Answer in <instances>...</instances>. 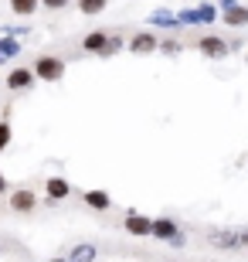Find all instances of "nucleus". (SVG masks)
I'll use <instances>...</instances> for the list:
<instances>
[{
  "mask_svg": "<svg viewBox=\"0 0 248 262\" xmlns=\"http://www.w3.org/2000/svg\"><path fill=\"white\" fill-rule=\"evenodd\" d=\"M208 245L224 249V252L248 249V228H214V232H208Z\"/></svg>",
  "mask_w": 248,
  "mask_h": 262,
  "instance_id": "f257e3e1",
  "label": "nucleus"
},
{
  "mask_svg": "<svg viewBox=\"0 0 248 262\" xmlns=\"http://www.w3.org/2000/svg\"><path fill=\"white\" fill-rule=\"evenodd\" d=\"M34 75H38L41 82H61V78H65V61L58 58V55H41V58L34 61Z\"/></svg>",
  "mask_w": 248,
  "mask_h": 262,
  "instance_id": "f03ea898",
  "label": "nucleus"
},
{
  "mask_svg": "<svg viewBox=\"0 0 248 262\" xmlns=\"http://www.w3.org/2000/svg\"><path fill=\"white\" fill-rule=\"evenodd\" d=\"M218 7H221V20L228 28H245L248 24V7H241L238 0H218Z\"/></svg>",
  "mask_w": 248,
  "mask_h": 262,
  "instance_id": "7ed1b4c3",
  "label": "nucleus"
},
{
  "mask_svg": "<svg viewBox=\"0 0 248 262\" xmlns=\"http://www.w3.org/2000/svg\"><path fill=\"white\" fill-rule=\"evenodd\" d=\"M126 48L133 51V55H153V51H160V38L153 31H140V34H133V38L126 41Z\"/></svg>",
  "mask_w": 248,
  "mask_h": 262,
  "instance_id": "20e7f679",
  "label": "nucleus"
},
{
  "mask_svg": "<svg viewBox=\"0 0 248 262\" xmlns=\"http://www.w3.org/2000/svg\"><path fill=\"white\" fill-rule=\"evenodd\" d=\"M123 228L129 235H136V238H150L153 235V218H146V214H140V211H129L123 218Z\"/></svg>",
  "mask_w": 248,
  "mask_h": 262,
  "instance_id": "39448f33",
  "label": "nucleus"
},
{
  "mask_svg": "<svg viewBox=\"0 0 248 262\" xmlns=\"http://www.w3.org/2000/svg\"><path fill=\"white\" fill-rule=\"evenodd\" d=\"M197 51L208 55V58H224V55L231 51V45L224 38H218V34H204V38L197 41Z\"/></svg>",
  "mask_w": 248,
  "mask_h": 262,
  "instance_id": "423d86ee",
  "label": "nucleus"
},
{
  "mask_svg": "<svg viewBox=\"0 0 248 262\" xmlns=\"http://www.w3.org/2000/svg\"><path fill=\"white\" fill-rule=\"evenodd\" d=\"M34 68H14V72H7V89L10 92H24V89L34 85Z\"/></svg>",
  "mask_w": 248,
  "mask_h": 262,
  "instance_id": "0eeeda50",
  "label": "nucleus"
},
{
  "mask_svg": "<svg viewBox=\"0 0 248 262\" xmlns=\"http://www.w3.org/2000/svg\"><path fill=\"white\" fill-rule=\"evenodd\" d=\"M181 235V225L173 222V218H153V238H160V242H173Z\"/></svg>",
  "mask_w": 248,
  "mask_h": 262,
  "instance_id": "6e6552de",
  "label": "nucleus"
},
{
  "mask_svg": "<svg viewBox=\"0 0 248 262\" xmlns=\"http://www.w3.org/2000/svg\"><path fill=\"white\" fill-rule=\"evenodd\" d=\"M10 208H14L17 214H28V211H34V208H38V198H34V191L20 187V191H14V194H10Z\"/></svg>",
  "mask_w": 248,
  "mask_h": 262,
  "instance_id": "1a4fd4ad",
  "label": "nucleus"
},
{
  "mask_svg": "<svg viewBox=\"0 0 248 262\" xmlns=\"http://www.w3.org/2000/svg\"><path fill=\"white\" fill-rule=\"evenodd\" d=\"M44 194H48V201H65L72 194V184L65 177H51V181H44Z\"/></svg>",
  "mask_w": 248,
  "mask_h": 262,
  "instance_id": "9d476101",
  "label": "nucleus"
},
{
  "mask_svg": "<svg viewBox=\"0 0 248 262\" xmlns=\"http://www.w3.org/2000/svg\"><path fill=\"white\" fill-rule=\"evenodd\" d=\"M20 51H24V45H20L14 34H4V38H0V65H4V61H14Z\"/></svg>",
  "mask_w": 248,
  "mask_h": 262,
  "instance_id": "9b49d317",
  "label": "nucleus"
},
{
  "mask_svg": "<svg viewBox=\"0 0 248 262\" xmlns=\"http://www.w3.org/2000/svg\"><path fill=\"white\" fill-rule=\"evenodd\" d=\"M82 201L88 204V208H96V211H109V208H112V198H109V191H85V194H82Z\"/></svg>",
  "mask_w": 248,
  "mask_h": 262,
  "instance_id": "f8f14e48",
  "label": "nucleus"
},
{
  "mask_svg": "<svg viewBox=\"0 0 248 262\" xmlns=\"http://www.w3.org/2000/svg\"><path fill=\"white\" fill-rule=\"evenodd\" d=\"M105 41H109V34H105V31H88L85 38H82V51H88V55H99V51L105 48Z\"/></svg>",
  "mask_w": 248,
  "mask_h": 262,
  "instance_id": "ddd939ff",
  "label": "nucleus"
},
{
  "mask_svg": "<svg viewBox=\"0 0 248 262\" xmlns=\"http://www.w3.org/2000/svg\"><path fill=\"white\" fill-rule=\"evenodd\" d=\"M146 20H150L153 28H181V20H177V14H173V10H167V7L153 10V14H150Z\"/></svg>",
  "mask_w": 248,
  "mask_h": 262,
  "instance_id": "4468645a",
  "label": "nucleus"
},
{
  "mask_svg": "<svg viewBox=\"0 0 248 262\" xmlns=\"http://www.w3.org/2000/svg\"><path fill=\"white\" fill-rule=\"evenodd\" d=\"M96 255H99V249L92 242H78L72 252H68V262H96Z\"/></svg>",
  "mask_w": 248,
  "mask_h": 262,
  "instance_id": "2eb2a0df",
  "label": "nucleus"
},
{
  "mask_svg": "<svg viewBox=\"0 0 248 262\" xmlns=\"http://www.w3.org/2000/svg\"><path fill=\"white\" fill-rule=\"evenodd\" d=\"M38 7H41V0H10V10H14L17 17H31Z\"/></svg>",
  "mask_w": 248,
  "mask_h": 262,
  "instance_id": "dca6fc26",
  "label": "nucleus"
},
{
  "mask_svg": "<svg viewBox=\"0 0 248 262\" xmlns=\"http://www.w3.org/2000/svg\"><path fill=\"white\" fill-rule=\"evenodd\" d=\"M78 10H82L85 17H99L105 10V0H78Z\"/></svg>",
  "mask_w": 248,
  "mask_h": 262,
  "instance_id": "f3484780",
  "label": "nucleus"
},
{
  "mask_svg": "<svg viewBox=\"0 0 248 262\" xmlns=\"http://www.w3.org/2000/svg\"><path fill=\"white\" fill-rule=\"evenodd\" d=\"M200 24H214V20H221V7L218 4H200Z\"/></svg>",
  "mask_w": 248,
  "mask_h": 262,
  "instance_id": "a211bd4d",
  "label": "nucleus"
},
{
  "mask_svg": "<svg viewBox=\"0 0 248 262\" xmlns=\"http://www.w3.org/2000/svg\"><path fill=\"white\" fill-rule=\"evenodd\" d=\"M177 20H181V28H194V24H200V10L197 7H184L181 14H177Z\"/></svg>",
  "mask_w": 248,
  "mask_h": 262,
  "instance_id": "6ab92c4d",
  "label": "nucleus"
},
{
  "mask_svg": "<svg viewBox=\"0 0 248 262\" xmlns=\"http://www.w3.org/2000/svg\"><path fill=\"white\" fill-rule=\"evenodd\" d=\"M126 48V41L123 38H116V34H109V41H105V48L99 51V55H102V58H112L116 51H123Z\"/></svg>",
  "mask_w": 248,
  "mask_h": 262,
  "instance_id": "aec40b11",
  "label": "nucleus"
},
{
  "mask_svg": "<svg viewBox=\"0 0 248 262\" xmlns=\"http://www.w3.org/2000/svg\"><path fill=\"white\" fill-rule=\"evenodd\" d=\"M10 136H14V129H10V123L4 119V123H0V154L10 146Z\"/></svg>",
  "mask_w": 248,
  "mask_h": 262,
  "instance_id": "412c9836",
  "label": "nucleus"
},
{
  "mask_svg": "<svg viewBox=\"0 0 248 262\" xmlns=\"http://www.w3.org/2000/svg\"><path fill=\"white\" fill-rule=\"evenodd\" d=\"M160 51H163V55H181V41H177V38H163Z\"/></svg>",
  "mask_w": 248,
  "mask_h": 262,
  "instance_id": "4be33fe9",
  "label": "nucleus"
},
{
  "mask_svg": "<svg viewBox=\"0 0 248 262\" xmlns=\"http://www.w3.org/2000/svg\"><path fill=\"white\" fill-rule=\"evenodd\" d=\"M72 0H41V7H48V10H65Z\"/></svg>",
  "mask_w": 248,
  "mask_h": 262,
  "instance_id": "5701e85b",
  "label": "nucleus"
},
{
  "mask_svg": "<svg viewBox=\"0 0 248 262\" xmlns=\"http://www.w3.org/2000/svg\"><path fill=\"white\" fill-rule=\"evenodd\" d=\"M0 194H7V181H4V174H0Z\"/></svg>",
  "mask_w": 248,
  "mask_h": 262,
  "instance_id": "b1692460",
  "label": "nucleus"
},
{
  "mask_svg": "<svg viewBox=\"0 0 248 262\" xmlns=\"http://www.w3.org/2000/svg\"><path fill=\"white\" fill-rule=\"evenodd\" d=\"M48 262H68V255H65V259H48Z\"/></svg>",
  "mask_w": 248,
  "mask_h": 262,
  "instance_id": "393cba45",
  "label": "nucleus"
},
{
  "mask_svg": "<svg viewBox=\"0 0 248 262\" xmlns=\"http://www.w3.org/2000/svg\"><path fill=\"white\" fill-rule=\"evenodd\" d=\"M0 255H4V245H0Z\"/></svg>",
  "mask_w": 248,
  "mask_h": 262,
  "instance_id": "a878e982",
  "label": "nucleus"
}]
</instances>
